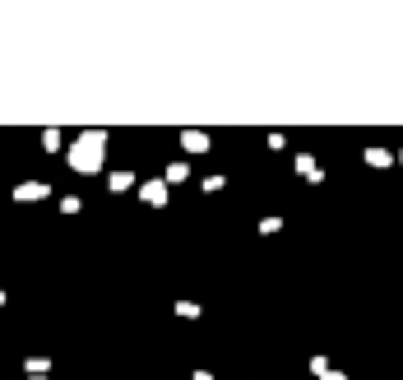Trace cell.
<instances>
[{
	"mask_svg": "<svg viewBox=\"0 0 403 380\" xmlns=\"http://www.w3.org/2000/svg\"><path fill=\"white\" fill-rule=\"evenodd\" d=\"M320 380H347V376H343V371H334V367H329V371H325Z\"/></svg>",
	"mask_w": 403,
	"mask_h": 380,
	"instance_id": "14",
	"label": "cell"
},
{
	"mask_svg": "<svg viewBox=\"0 0 403 380\" xmlns=\"http://www.w3.org/2000/svg\"><path fill=\"white\" fill-rule=\"evenodd\" d=\"M260 232H264V236H274V232H283V218H260Z\"/></svg>",
	"mask_w": 403,
	"mask_h": 380,
	"instance_id": "12",
	"label": "cell"
},
{
	"mask_svg": "<svg viewBox=\"0 0 403 380\" xmlns=\"http://www.w3.org/2000/svg\"><path fill=\"white\" fill-rule=\"evenodd\" d=\"M181 148H186V153H209V134L204 130H181Z\"/></svg>",
	"mask_w": 403,
	"mask_h": 380,
	"instance_id": "6",
	"label": "cell"
},
{
	"mask_svg": "<svg viewBox=\"0 0 403 380\" xmlns=\"http://www.w3.org/2000/svg\"><path fill=\"white\" fill-rule=\"evenodd\" d=\"M42 148H46V153H56V148H60V130H42Z\"/></svg>",
	"mask_w": 403,
	"mask_h": 380,
	"instance_id": "10",
	"label": "cell"
},
{
	"mask_svg": "<svg viewBox=\"0 0 403 380\" xmlns=\"http://www.w3.org/2000/svg\"><path fill=\"white\" fill-rule=\"evenodd\" d=\"M167 195H172L167 181H144V186H139V200H144L148 209H162V204H167Z\"/></svg>",
	"mask_w": 403,
	"mask_h": 380,
	"instance_id": "2",
	"label": "cell"
},
{
	"mask_svg": "<svg viewBox=\"0 0 403 380\" xmlns=\"http://www.w3.org/2000/svg\"><path fill=\"white\" fill-rule=\"evenodd\" d=\"M177 315H181V320H200V306H195V302H177Z\"/></svg>",
	"mask_w": 403,
	"mask_h": 380,
	"instance_id": "11",
	"label": "cell"
},
{
	"mask_svg": "<svg viewBox=\"0 0 403 380\" xmlns=\"http://www.w3.org/2000/svg\"><path fill=\"white\" fill-rule=\"evenodd\" d=\"M362 158H366V167H376V172H385V167H394V163H399V153H390V148H380V144H371Z\"/></svg>",
	"mask_w": 403,
	"mask_h": 380,
	"instance_id": "5",
	"label": "cell"
},
{
	"mask_svg": "<svg viewBox=\"0 0 403 380\" xmlns=\"http://www.w3.org/2000/svg\"><path fill=\"white\" fill-rule=\"evenodd\" d=\"M46 195H51L46 181H23V186H14V200L19 204H37V200H46Z\"/></svg>",
	"mask_w": 403,
	"mask_h": 380,
	"instance_id": "3",
	"label": "cell"
},
{
	"mask_svg": "<svg viewBox=\"0 0 403 380\" xmlns=\"http://www.w3.org/2000/svg\"><path fill=\"white\" fill-rule=\"evenodd\" d=\"M0 306H5V292H0Z\"/></svg>",
	"mask_w": 403,
	"mask_h": 380,
	"instance_id": "15",
	"label": "cell"
},
{
	"mask_svg": "<svg viewBox=\"0 0 403 380\" xmlns=\"http://www.w3.org/2000/svg\"><path fill=\"white\" fill-rule=\"evenodd\" d=\"M325 371H329V357H311V376H315V380L325 376Z\"/></svg>",
	"mask_w": 403,
	"mask_h": 380,
	"instance_id": "13",
	"label": "cell"
},
{
	"mask_svg": "<svg viewBox=\"0 0 403 380\" xmlns=\"http://www.w3.org/2000/svg\"><path fill=\"white\" fill-rule=\"evenodd\" d=\"M162 181H167V186H181V181H191V167H186V163H172V167L162 172Z\"/></svg>",
	"mask_w": 403,
	"mask_h": 380,
	"instance_id": "7",
	"label": "cell"
},
{
	"mask_svg": "<svg viewBox=\"0 0 403 380\" xmlns=\"http://www.w3.org/2000/svg\"><path fill=\"white\" fill-rule=\"evenodd\" d=\"M399 163H403V153H399Z\"/></svg>",
	"mask_w": 403,
	"mask_h": 380,
	"instance_id": "16",
	"label": "cell"
},
{
	"mask_svg": "<svg viewBox=\"0 0 403 380\" xmlns=\"http://www.w3.org/2000/svg\"><path fill=\"white\" fill-rule=\"evenodd\" d=\"M23 367H28V376H46V371H51V362H46V357H28Z\"/></svg>",
	"mask_w": 403,
	"mask_h": 380,
	"instance_id": "9",
	"label": "cell"
},
{
	"mask_svg": "<svg viewBox=\"0 0 403 380\" xmlns=\"http://www.w3.org/2000/svg\"><path fill=\"white\" fill-rule=\"evenodd\" d=\"M297 177H302L306 186H320V181H325V172H320V163H315L311 153H297Z\"/></svg>",
	"mask_w": 403,
	"mask_h": 380,
	"instance_id": "4",
	"label": "cell"
},
{
	"mask_svg": "<svg viewBox=\"0 0 403 380\" xmlns=\"http://www.w3.org/2000/svg\"><path fill=\"white\" fill-rule=\"evenodd\" d=\"M70 167L79 172V177H93V172H102V158H107V130H84L75 134V144H70Z\"/></svg>",
	"mask_w": 403,
	"mask_h": 380,
	"instance_id": "1",
	"label": "cell"
},
{
	"mask_svg": "<svg viewBox=\"0 0 403 380\" xmlns=\"http://www.w3.org/2000/svg\"><path fill=\"white\" fill-rule=\"evenodd\" d=\"M130 186H134V172H112V177H107V190H116V195L130 190Z\"/></svg>",
	"mask_w": 403,
	"mask_h": 380,
	"instance_id": "8",
	"label": "cell"
}]
</instances>
